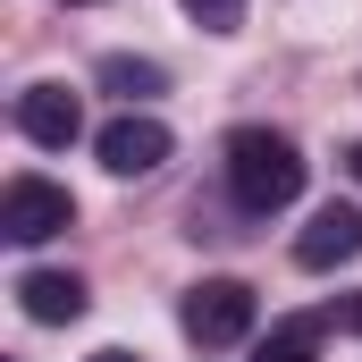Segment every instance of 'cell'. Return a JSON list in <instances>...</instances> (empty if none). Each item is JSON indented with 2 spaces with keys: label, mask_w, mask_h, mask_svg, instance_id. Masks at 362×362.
Returning a JSON list of instances; mask_svg holds the SVG:
<instances>
[{
  "label": "cell",
  "mask_w": 362,
  "mask_h": 362,
  "mask_svg": "<svg viewBox=\"0 0 362 362\" xmlns=\"http://www.w3.org/2000/svg\"><path fill=\"white\" fill-rule=\"evenodd\" d=\"M228 194L245 202V211H286L295 194H303V152L278 135V127H236L228 135Z\"/></svg>",
  "instance_id": "cell-1"
},
{
  "label": "cell",
  "mask_w": 362,
  "mask_h": 362,
  "mask_svg": "<svg viewBox=\"0 0 362 362\" xmlns=\"http://www.w3.org/2000/svg\"><path fill=\"white\" fill-rule=\"evenodd\" d=\"M185 17H194L202 34H236V25H245V0H185Z\"/></svg>",
  "instance_id": "cell-10"
},
{
  "label": "cell",
  "mask_w": 362,
  "mask_h": 362,
  "mask_svg": "<svg viewBox=\"0 0 362 362\" xmlns=\"http://www.w3.org/2000/svg\"><path fill=\"white\" fill-rule=\"evenodd\" d=\"M93 152H101V169H110V177H152V169L177 152V135H169L152 110H127V118H110V127L93 135Z\"/></svg>",
  "instance_id": "cell-4"
},
{
  "label": "cell",
  "mask_w": 362,
  "mask_h": 362,
  "mask_svg": "<svg viewBox=\"0 0 362 362\" xmlns=\"http://www.w3.org/2000/svg\"><path fill=\"white\" fill-rule=\"evenodd\" d=\"M85 362H144V354H127V346H101V354H85Z\"/></svg>",
  "instance_id": "cell-12"
},
{
  "label": "cell",
  "mask_w": 362,
  "mask_h": 362,
  "mask_svg": "<svg viewBox=\"0 0 362 362\" xmlns=\"http://www.w3.org/2000/svg\"><path fill=\"white\" fill-rule=\"evenodd\" d=\"M337 320H346V329L362 337V295H346V312H337Z\"/></svg>",
  "instance_id": "cell-11"
},
{
  "label": "cell",
  "mask_w": 362,
  "mask_h": 362,
  "mask_svg": "<svg viewBox=\"0 0 362 362\" xmlns=\"http://www.w3.org/2000/svg\"><path fill=\"white\" fill-rule=\"evenodd\" d=\"M17 303H25V320H76L85 312V278L76 270H25Z\"/></svg>",
  "instance_id": "cell-7"
},
{
  "label": "cell",
  "mask_w": 362,
  "mask_h": 362,
  "mask_svg": "<svg viewBox=\"0 0 362 362\" xmlns=\"http://www.w3.org/2000/svg\"><path fill=\"white\" fill-rule=\"evenodd\" d=\"M68 8H101V0H68Z\"/></svg>",
  "instance_id": "cell-14"
},
{
  "label": "cell",
  "mask_w": 362,
  "mask_h": 362,
  "mask_svg": "<svg viewBox=\"0 0 362 362\" xmlns=\"http://www.w3.org/2000/svg\"><path fill=\"white\" fill-rule=\"evenodd\" d=\"M312 354H320V320H278L253 362H312Z\"/></svg>",
  "instance_id": "cell-9"
},
{
  "label": "cell",
  "mask_w": 362,
  "mask_h": 362,
  "mask_svg": "<svg viewBox=\"0 0 362 362\" xmlns=\"http://www.w3.org/2000/svg\"><path fill=\"white\" fill-rule=\"evenodd\" d=\"M177 320L194 346H236V337H253V286L245 278H202V286H185Z\"/></svg>",
  "instance_id": "cell-2"
},
{
  "label": "cell",
  "mask_w": 362,
  "mask_h": 362,
  "mask_svg": "<svg viewBox=\"0 0 362 362\" xmlns=\"http://www.w3.org/2000/svg\"><path fill=\"white\" fill-rule=\"evenodd\" d=\"M59 228H76V194L51 177H8L0 194V236L8 245H51Z\"/></svg>",
  "instance_id": "cell-3"
},
{
  "label": "cell",
  "mask_w": 362,
  "mask_h": 362,
  "mask_svg": "<svg viewBox=\"0 0 362 362\" xmlns=\"http://www.w3.org/2000/svg\"><path fill=\"white\" fill-rule=\"evenodd\" d=\"M160 85H169V68H160V59H127V51H110V59H101V93H118L127 110H135V101H152Z\"/></svg>",
  "instance_id": "cell-8"
},
{
  "label": "cell",
  "mask_w": 362,
  "mask_h": 362,
  "mask_svg": "<svg viewBox=\"0 0 362 362\" xmlns=\"http://www.w3.org/2000/svg\"><path fill=\"white\" fill-rule=\"evenodd\" d=\"M295 262L303 270H346V262H362V211L354 202H320L303 219V236H295Z\"/></svg>",
  "instance_id": "cell-6"
},
{
  "label": "cell",
  "mask_w": 362,
  "mask_h": 362,
  "mask_svg": "<svg viewBox=\"0 0 362 362\" xmlns=\"http://www.w3.org/2000/svg\"><path fill=\"white\" fill-rule=\"evenodd\" d=\"M17 135L42 144V152H68V144L85 135V101L68 85H25L17 93Z\"/></svg>",
  "instance_id": "cell-5"
},
{
  "label": "cell",
  "mask_w": 362,
  "mask_h": 362,
  "mask_svg": "<svg viewBox=\"0 0 362 362\" xmlns=\"http://www.w3.org/2000/svg\"><path fill=\"white\" fill-rule=\"evenodd\" d=\"M346 169H354V185H362V144H346Z\"/></svg>",
  "instance_id": "cell-13"
}]
</instances>
